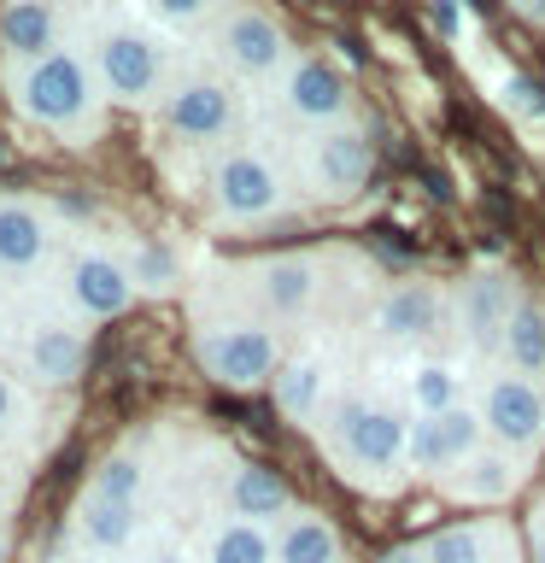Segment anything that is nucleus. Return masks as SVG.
<instances>
[{
	"label": "nucleus",
	"mask_w": 545,
	"mask_h": 563,
	"mask_svg": "<svg viewBox=\"0 0 545 563\" xmlns=\"http://www.w3.org/2000/svg\"><path fill=\"white\" fill-rule=\"evenodd\" d=\"M329 358L323 352H299V358L281 364V376H276V405H281V417H293V422H316L323 417V399H329Z\"/></svg>",
	"instance_id": "aec40b11"
},
{
	"label": "nucleus",
	"mask_w": 545,
	"mask_h": 563,
	"mask_svg": "<svg viewBox=\"0 0 545 563\" xmlns=\"http://www.w3.org/2000/svg\"><path fill=\"white\" fill-rule=\"evenodd\" d=\"M229 517H246V522H264V528H270L276 517L288 522L293 517V493L270 464H241L235 475H229Z\"/></svg>",
	"instance_id": "dca6fc26"
},
{
	"label": "nucleus",
	"mask_w": 545,
	"mask_h": 563,
	"mask_svg": "<svg viewBox=\"0 0 545 563\" xmlns=\"http://www.w3.org/2000/svg\"><path fill=\"white\" fill-rule=\"evenodd\" d=\"M88 65H94V77L112 100L141 106V100L158 95V82H165V42H153V35L135 30V24H112V30L94 35Z\"/></svg>",
	"instance_id": "20e7f679"
},
{
	"label": "nucleus",
	"mask_w": 545,
	"mask_h": 563,
	"mask_svg": "<svg viewBox=\"0 0 545 563\" xmlns=\"http://www.w3.org/2000/svg\"><path fill=\"white\" fill-rule=\"evenodd\" d=\"M0 563H12V540H7V528H0Z\"/></svg>",
	"instance_id": "58836bf2"
},
{
	"label": "nucleus",
	"mask_w": 545,
	"mask_h": 563,
	"mask_svg": "<svg viewBox=\"0 0 545 563\" xmlns=\"http://www.w3.org/2000/svg\"><path fill=\"white\" fill-rule=\"evenodd\" d=\"M481 434H487V422L469 405H457L446 417H416L411 422V464L429 475H452L481 452Z\"/></svg>",
	"instance_id": "423d86ee"
},
{
	"label": "nucleus",
	"mask_w": 545,
	"mask_h": 563,
	"mask_svg": "<svg viewBox=\"0 0 545 563\" xmlns=\"http://www.w3.org/2000/svg\"><path fill=\"white\" fill-rule=\"evenodd\" d=\"M504 352L522 376H540L545 369V311L534 299H516V317H510V329H504Z\"/></svg>",
	"instance_id": "bb28decb"
},
{
	"label": "nucleus",
	"mask_w": 545,
	"mask_h": 563,
	"mask_svg": "<svg viewBox=\"0 0 545 563\" xmlns=\"http://www.w3.org/2000/svg\"><path fill=\"white\" fill-rule=\"evenodd\" d=\"M481 422L504 452H534L545 440V387L534 376H492L481 394Z\"/></svg>",
	"instance_id": "39448f33"
},
{
	"label": "nucleus",
	"mask_w": 545,
	"mask_h": 563,
	"mask_svg": "<svg viewBox=\"0 0 545 563\" xmlns=\"http://www.w3.org/2000/svg\"><path fill=\"white\" fill-rule=\"evenodd\" d=\"M165 123L188 141H218L235 130V95L218 77H182L165 95Z\"/></svg>",
	"instance_id": "1a4fd4ad"
},
{
	"label": "nucleus",
	"mask_w": 545,
	"mask_h": 563,
	"mask_svg": "<svg viewBox=\"0 0 545 563\" xmlns=\"http://www.w3.org/2000/svg\"><path fill=\"white\" fill-rule=\"evenodd\" d=\"M82 358H88V341L77 323H65V317H35L24 329V364L35 382L47 387H65L82 376Z\"/></svg>",
	"instance_id": "f8f14e48"
},
{
	"label": "nucleus",
	"mask_w": 545,
	"mask_h": 563,
	"mask_svg": "<svg viewBox=\"0 0 545 563\" xmlns=\"http://www.w3.org/2000/svg\"><path fill=\"white\" fill-rule=\"evenodd\" d=\"M516 482H522V475H516V457L481 446L464 470L446 475V493H452L457 505H504L510 493H516Z\"/></svg>",
	"instance_id": "a211bd4d"
},
{
	"label": "nucleus",
	"mask_w": 545,
	"mask_h": 563,
	"mask_svg": "<svg viewBox=\"0 0 545 563\" xmlns=\"http://www.w3.org/2000/svg\"><path fill=\"white\" fill-rule=\"evenodd\" d=\"M258 294H264V306H270L276 317L311 311V299H316V264L311 258H270V264H258Z\"/></svg>",
	"instance_id": "393cba45"
},
{
	"label": "nucleus",
	"mask_w": 545,
	"mask_h": 563,
	"mask_svg": "<svg viewBox=\"0 0 545 563\" xmlns=\"http://www.w3.org/2000/svg\"><path fill=\"white\" fill-rule=\"evenodd\" d=\"M18 499V487H12V475H0V517H7V505Z\"/></svg>",
	"instance_id": "e433bc0d"
},
{
	"label": "nucleus",
	"mask_w": 545,
	"mask_h": 563,
	"mask_svg": "<svg viewBox=\"0 0 545 563\" xmlns=\"http://www.w3.org/2000/svg\"><path fill=\"white\" fill-rule=\"evenodd\" d=\"M47 258V218L30 200H0V271H35Z\"/></svg>",
	"instance_id": "412c9836"
},
{
	"label": "nucleus",
	"mask_w": 545,
	"mask_h": 563,
	"mask_svg": "<svg viewBox=\"0 0 545 563\" xmlns=\"http://www.w3.org/2000/svg\"><path fill=\"white\" fill-rule=\"evenodd\" d=\"M422 552H429V563H516L510 534L499 522H452Z\"/></svg>",
	"instance_id": "6ab92c4d"
},
{
	"label": "nucleus",
	"mask_w": 545,
	"mask_h": 563,
	"mask_svg": "<svg viewBox=\"0 0 545 563\" xmlns=\"http://www.w3.org/2000/svg\"><path fill=\"white\" fill-rule=\"evenodd\" d=\"M77 534L88 552H130L135 534H141V510L135 505H112V499H100V493H88L82 510H77Z\"/></svg>",
	"instance_id": "5701e85b"
},
{
	"label": "nucleus",
	"mask_w": 545,
	"mask_h": 563,
	"mask_svg": "<svg viewBox=\"0 0 545 563\" xmlns=\"http://www.w3.org/2000/svg\"><path fill=\"white\" fill-rule=\"evenodd\" d=\"M130 276H135V288H158V294H165V288H170V258L147 246V253L130 264Z\"/></svg>",
	"instance_id": "c756f323"
},
{
	"label": "nucleus",
	"mask_w": 545,
	"mask_h": 563,
	"mask_svg": "<svg viewBox=\"0 0 545 563\" xmlns=\"http://www.w3.org/2000/svg\"><path fill=\"white\" fill-rule=\"evenodd\" d=\"M534 563H545V510L534 517Z\"/></svg>",
	"instance_id": "c9c22d12"
},
{
	"label": "nucleus",
	"mask_w": 545,
	"mask_h": 563,
	"mask_svg": "<svg viewBox=\"0 0 545 563\" xmlns=\"http://www.w3.org/2000/svg\"><path fill=\"white\" fill-rule=\"evenodd\" d=\"M211 188H218V206L223 218H270V211L281 206V176L264 153L253 147H235L218 165V176H211Z\"/></svg>",
	"instance_id": "0eeeda50"
},
{
	"label": "nucleus",
	"mask_w": 545,
	"mask_h": 563,
	"mask_svg": "<svg viewBox=\"0 0 545 563\" xmlns=\"http://www.w3.org/2000/svg\"><path fill=\"white\" fill-rule=\"evenodd\" d=\"M429 24H434L440 35H457V30H464V24H469V18H464V12H457V7H434V12H429Z\"/></svg>",
	"instance_id": "473e14b6"
},
{
	"label": "nucleus",
	"mask_w": 545,
	"mask_h": 563,
	"mask_svg": "<svg viewBox=\"0 0 545 563\" xmlns=\"http://www.w3.org/2000/svg\"><path fill=\"white\" fill-rule=\"evenodd\" d=\"M65 294L82 317H118V311H130V299H135V276H130V264H118L112 253H77L65 271Z\"/></svg>",
	"instance_id": "9b49d317"
},
{
	"label": "nucleus",
	"mask_w": 545,
	"mask_h": 563,
	"mask_svg": "<svg viewBox=\"0 0 545 563\" xmlns=\"http://www.w3.org/2000/svg\"><path fill=\"white\" fill-rule=\"evenodd\" d=\"M516 317V299H510V282L499 271H481L464 282V299H457V329H464L469 346H504V329Z\"/></svg>",
	"instance_id": "4468645a"
},
{
	"label": "nucleus",
	"mask_w": 545,
	"mask_h": 563,
	"mask_svg": "<svg viewBox=\"0 0 545 563\" xmlns=\"http://www.w3.org/2000/svg\"><path fill=\"white\" fill-rule=\"evenodd\" d=\"M193 358L205 364V376H218L223 387H258L281 376V346L276 329L253 323V317H223V323L193 329Z\"/></svg>",
	"instance_id": "7ed1b4c3"
},
{
	"label": "nucleus",
	"mask_w": 545,
	"mask_h": 563,
	"mask_svg": "<svg viewBox=\"0 0 545 563\" xmlns=\"http://www.w3.org/2000/svg\"><path fill=\"white\" fill-rule=\"evenodd\" d=\"M218 47H223V59L235 65L241 77H270V70L288 65V35H281V24L270 12H253V7L223 18Z\"/></svg>",
	"instance_id": "9d476101"
},
{
	"label": "nucleus",
	"mask_w": 545,
	"mask_h": 563,
	"mask_svg": "<svg viewBox=\"0 0 545 563\" xmlns=\"http://www.w3.org/2000/svg\"><path fill=\"white\" fill-rule=\"evenodd\" d=\"M141 563H193V558H188V552H176V545H158V552H147Z\"/></svg>",
	"instance_id": "f704fd0d"
},
{
	"label": "nucleus",
	"mask_w": 545,
	"mask_h": 563,
	"mask_svg": "<svg viewBox=\"0 0 545 563\" xmlns=\"http://www.w3.org/2000/svg\"><path fill=\"white\" fill-rule=\"evenodd\" d=\"M200 563H276V534L246 517H218L200 540Z\"/></svg>",
	"instance_id": "4be33fe9"
},
{
	"label": "nucleus",
	"mask_w": 545,
	"mask_h": 563,
	"mask_svg": "<svg viewBox=\"0 0 545 563\" xmlns=\"http://www.w3.org/2000/svg\"><path fill=\"white\" fill-rule=\"evenodd\" d=\"M200 7H153V24H170V30H182V24H200Z\"/></svg>",
	"instance_id": "2f4dec72"
},
{
	"label": "nucleus",
	"mask_w": 545,
	"mask_h": 563,
	"mask_svg": "<svg viewBox=\"0 0 545 563\" xmlns=\"http://www.w3.org/2000/svg\"><path fill=\"white\" fill-rule=\"evenodd\" d=\"M411 405H416V417L457 411V405H464V376H457V364H446V358L416 364L411 369Z\"/></svg>",
	"instance_id": "a878e982"
},
{
	"label": "nucleus",
	"mask_w": 545,
	"mask_h": 563,
	"mask_svg": "<svg viewBox=\"0 0 545 563\" xmlns=\"http://www.w3.org/2000/svg\"><path fill=\"white\" fill-rule=\"evenodd\" d=\"M0 47H7L12 70L42 65V59H53V53H65L59 47V12L42 7V0H12V7L0 12Z\"/></svg>",
	"instance_id": "2eb2a0df"
},
{
	"label": "nucleus",
	"mask_w": 545,
	"mask_h": 563,
	"mask_svg": "<svg viewBox=\"0 0 545 563\" xmlns=\"http://www.w3.org/2000/svg\"><path fill=\"white\" fill-rule=\"evenodd\" d=\"M504 100L522 118H545V82H534V77H504Z\"/></svg>",
	"instance_id": "c85d7f7f"
},
{
	"label": "nucleus",
	"mask_w": 545,
	"mask_h": 563,
	"mask_svg": "<svg viewBox=\"0 0 545 563\" xmlns=\"http://www.w3.org/2000/svg\"><path fill=\"white\" fill-rule=\"evenodd\" d=\"M281 100L299 123H329L341 130V118L352 112V82L329 59H293L281 70Z\"/></svg>",
	"instance_id": "6e6552de"
},
{
	"label": "nucleus",
	"mask_w": 545,
	"mask_h": 563,
	"mask_svg": "<svg viewBox=\"0 0 545 563\" xmlns=\"http://www.w3.org/2000/svg\"><path fill=\"white\" fill-rule=\"evenodd\" d=\"M141 487H147V475H141V464L130 452H112L94 470V493H100V499H112V505H141Z\"/></svg>",
	"instance_id": "cd10ccee"
},
{
	"label": "nucleus",
	"mask_w": 545,
	"mask_h": 563,
	"mask_svg": "<svg viewBox=\"0 0 545 563\" xmlns=\"http://www.w3.org/2000/svg\"><path fill=\"white\" fill-rule=\"evenodd\" d=\"M7 329H12V311H7V299H0V341H7Z\"/></svg>",
	"instance_id": "4c0bfd02"
},
{
	"label": "nucleus",
	"mask_w": 545,
	"mask_h": 563,
	"mask_svg": "<svg viewBox=\"0 0 545 563\" xmlns=\"http://www.w3.org/2000/svg\"><path fill=\"white\" fill-rule=\"evenodd\" d=\"M329 452L364 482H393L411 464V422L376 394H346L329 411Z\"/></svg>",
	"instance_id": "f257e3e1"
},
{
	"label": "nucleus",
	"mask_w": 545,
	"mask_h": 563,
	"mask_svg": "<svg viewBox=\"0 0 545 563\" xmlns=\"http://www.w3.org/2000/svg\"><path fill=\"white\" fill-rule=\"evenodd\" d=\"M276 563H341V534L323 510H293L276 528Z\"/></svg>",
	"instance_id": "b1692460"
},
{
	"label": "nucleus",
	"mask_w": 545,
	"mask_h": 563,
	"mask_svg": "<svg viewBox=\"0 0 545 563\" xmlns=\"http://www.w3.org/2000/svg\"><path fill=\"white\" fill-rule=\"evenodd\" d=\"M440 317H446V306H440L434 288L399 282V288L376 306V329L387 334V341H429V334L440 329Z\"/></svg>",
	"instance_id": "f3484780"
},
{
	"label": "nucleus",
	"mask_w": 545,
	"mask_h": 563,
	"mask_svg": "<svg viewBox=\"0 0 545 563\" xmlns=\"http://www.w3.org/2000/svg\"><path fill=\"white\" fill-rule=\"evenodd\" d=\"M94 95L100 77L82 53H53L42 65L12 70V106L42 130H82L94 118Z\"/></svg>",
	"instance_id": "f03ea898"
},
{
	"label": "nucleus",
	"mask_w": 545,
	"mask_h": 563,
	"mask_svg": "<svg viewBox=\"0 0 545 563\" xmlns=\"http://www.w3.org/2000/svg\"><path fill=\"white\" fill-rule=\"evenodd\" d=\"M369 165H376V153H369V141L358 130H323L311 141V183L323 188L329 200L358 194L369 183Z\"/></svg>",
	"instance_id": "ddd939ff"
},
{
	"label": "nucleus",
	"mask_w": 545,
	"mask_h": 563,
	"mask_svg": "<svg viewBox=\"0 0 545 563\" xmlns=\"http://www.w3.org/2000/svg\"><path fill=\"white\" fill-rule=\"evenodd\" d=\"M24 417H30L24 394H18V382L0 369V434H7V429H24Z\"/></svg>",
	"instance_id": "7c9ffc66"
},
{
	"label": "nucleus",
	"mask_w": 545,
	"mask_h": 563,
	"mask_svg": "<svg viewBox=\"0 0 545 563\" xmlns=\"http://www.w3.org/2000/svg\"><path fill=\"white\" fill-rule=\"evenodd\" d=\"M381 563H429V552H422V545H393Z\"/></svg>",
	"instance_id": "72a5a7b5"
}]
</instances>
